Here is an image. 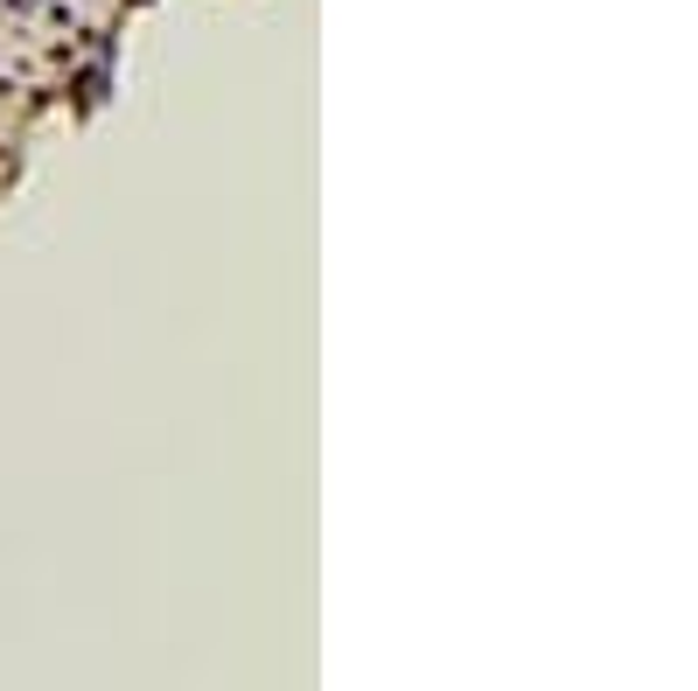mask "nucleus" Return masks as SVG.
Returning <instances> with one entry per match:
<instances>
[]
</instances>
